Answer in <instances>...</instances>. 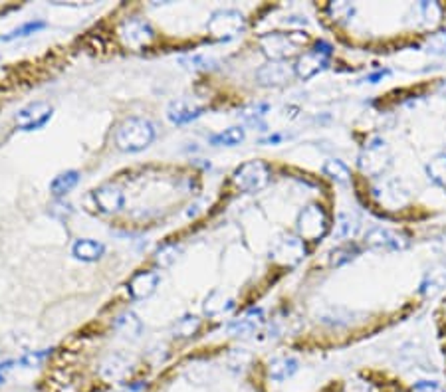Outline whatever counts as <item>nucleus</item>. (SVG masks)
I'll return each instance as SVG.
<instances>
[{
	"instance_id": "f257e3e1",
	"label": "nucleus",
	"mask_w": 446,
	"mask_h": 392,
	"mask_svg": "<svg viewBox=\"0 0 446 392\" xmlns=\"http://www.w3.org/2000/svg\"><path fill=\"white\" fill-rule=\"evenodd\" d=\"M155 139V127L147 119L131 117L119 125L115 143L125 153H139L147 149Z\"/></svg>"
},
{
	"instance_id": "f03ea898",
	"label": "nucleus",
	"mask_w": 446,
	"mask_h": 392,
	"mask_svg": "<svg viewBox=\"0 0 446 392\" xmlns=\"http://www.w3.org/2000/svg\"><path fill=\"white\" fill-rule=\"evenodd\" d=\"M306 34L302 32H270L260 38V48L270 62H286L299 46L306 44Z\"/></svg>"
},
{
	"instance_id": "7ed1b4c3",
	"label": "nucleus",
	"mask_w": 446,
	"mask_h": 392,
	"mask_svg": "<svg viewBox=\"0 0 446 392\" xmlns=\"http://www.w3.org/2000/svg\"><path fill=\"white\" fill-rule=\"evenodd\" d=\"M391 163H393L391 147L387 145L385 139L381 137L371 139L365 147H363L361 155H359V161H357L361 173L373 178L383 177L387 173V168L391 167Z\"/></svg>"
},
{
	"instance_id": "20e7f679",
	"label": "nucleus",
	"mask_w": 446,
	"mask_h": 392,
	"mask_svg": "<svg viewBox=\"0 0 446 392\" xmlns=\"http://www.w3.org/2000/svg\"><path fill=\"white\" fill-rule=\"evenodd\" d=\"M329 226L331 224H329V216H327L326 210L321 206L309 204L297 214V238L317 242V240H321L329 232Z\"/></svg>"
},
{
	"instance_id": "39448f33",
	"label": "nucleus",
	"mask_w": 446,
	"mask_h": 392,
	"mask_svg": "<svg viewBox=\"0 0 446 392\" xmlns=\"http://www.w3.org/2000/svg\"><path fill=\"white\" fill-rule=\"evenodd\" d=\"M365 246L377 252H403L411 246V238L403 230L375 226L365 234Z\"/></svg>"
},
{
	"instance_id": "423d86ee",
	"label": "nucleus",
	"mask_w": 446,
	"mask_h": 392,
	"mask_svg": "<svg viewBox=\"0 0 446 392\" xmlns=\"http://www.w3.org/2000/svg\"><path fill=\"white\" fill-rule=\"evenodd\" d=\"M329 56H331V46L326 42H317L314 48L302 54L294 64V74L299 79H311L316 78L319 71H324L329 64Z\"/></svg>"
},
{
	"instance_id": "0eeeda50",
	"label": "nucleus",
	"mask_w": 446,
	"mask_h": 392,
	"mask_svg": "<svg viewBox=\"0 0 446 392\" xmlns=\"http://www.w3.org/2000/svg\"><path fill=\"white\" fill-rule=\"evenodd\" d=\"M246 20L238 12V10L227 8L218 10L212 14V18L208 20L207 28L208 32L217 40H232L236 38L238 34L244 32Z\"/></svg>"
},
{
	"instance_id": "6e6552de",
	"label": "nucleus",
	"mask_w": 446,
	"mask_h": 392,
	"mask_svg": "<svg viewBox=\"0 0 446 392\" xmlns=\"http://www.w3.org/2000/svg\"><path fill=\"white\" fill-rule=\"evenodd\" d=\"M234 185L244 192H258L270 183V171L262 161H248L234 173Z\"/></svg>"
},
{
	"instance_id": "1a4fd4ad",
	"label": "nucleus",
	"mask_w": 446,
	"mask_h": 392,
	"mask_svg": "<svg viewBox=\"0 0 446 392\" xmlns=\"http://www.w3.org/2000/svg\"><path fill=\"white\" fill-rule=\"evenodd\" d=\"M272 258L278 260L280 264L287 265H296L297 262H302L306 258V246H304V240L302 238H296V236H284L280 238L274 248H272Z\"/></svg>"
},
{
	"instance_id": "9d476101",
	"label": "nucleus",
	"mask_w": 446,
	"mask_h": 392,
	"mask_svg": "<svg viewBox=\"0 0 446 392\" xmlns=\"http://www.w3.org/2000/svg\"><path fill=\"white\" fill-rule=\"evenodd\" d=\"M52 117V108L44 101H36V103H30L28 108L20 109L16 113V125L24 131H34V129L44 127L46 123Z\"/></svg>"
},
{
	"instance_id": "9b49d317",
	"label": "nucleus",
	"mask_w": 446,
	"mask_h": 392,
	"mask_svg": "<svg viewBox=\"0 0 446 392\" xmlns=\"http://www.w3.org/2000/svg\"><path fill=\"white\" fill-rule=\"evenodd\" d=\"M294 76V66L290 68L286 62H268L266 66L256 71L258 83L266 86V88H278L284 86L290 81V78Z\"/></svg>"
},
{
	"instance_id": "f8f14e48",
	"label": "nucleus",
	"mask_w": 446,
	"mask_h": 392,
	"mask_svg": "<svg viewBox=\"0 0 446 392\" xmlns=\"http://www.w3.org/2000/svg\"><path fill=\"white\" fill-rule=\"evenodd\" d=\"M123 38L131 48H145L153 40V30L145 20H131L123 28Z\"/></svg>"
},
{
	"instance_id": "ddd939ff",
	"label": "nucleus",
	"mask_w": 446,
	"mask_h": 392,
	"mask_svg": "<svg viewBox=\"0 0 446 392\" xmlns=\"http://www.w3.org/2000/svg\"><path fill=\"white\" fill-rule=\"evenodd\" d=\"M159 285V274L157 272H139L131 277L129 282V294L135 299H147L155 294Z\"/></svg>"
},
{
	"instance_id": "4468645a",
	"label": "nucleus",
	"mask_w": 446,
	"mask_h": 392,
	"mask_svg": "<svg viewBox=\"0 0 446 392\" xmlns=\"http://www.w3.org/2000/svg\"><path fill=\"white\" fill-rule=\"evenodd\" d=\"M446 287V267L436 265L430 267L423 277V282L418 285V294L425 297H435L436 294H440Z\"/></svg>"
},
{
	"instance_id": "2eb2a0df",
	"label": "nucleus",
	"mask_w": 446,
	"mask_h": 392,
	"mask_svg": "<svg viewBox=\"0 0 446 392\" xmlns=\"http://www.w3.org/2000/svg\"><path fill=\"white\" fill-rule=\"evenodd\" d=\"M373 196L377 198V202L381 206H389V208H399L408 200L406 190L399 188L395 183H385L383 187L373 188Z\"/></svg>"
},
{
	"instance_id": "dca6fc26",
	"label": "nucleus",
	"mask_w": 446,
	"mask_h": 392,
	"mask_svg": "<svg viewBox=\"0 0 446 392\" xmlns=\"http://www.w3.org/2000/svg\"><path fill=\"white\" fill-rule=\"evenodd\" d=\"M264 321V309L262 307H256V309H250L242 317L234 319L232 323L228 325V331L232 335H246L256 331L258 327Z\"/></svg>"
},
{
	"instance_id": "f3484780",
	"label": "nucleus",
	"mask_w": 446,
	"mask_h": 392,
	"mask_svg": "<svg viewBox=\"0 0 446 392\" xmlns=\"http://www.w3.org/2000/svg\"><path fill=\"white\" fill-rule=\"evenodd\" d=\"M93 198H96L99 208L105 210V212H115V210H119L123 206V192L118 190V188L109 187V185L96 188L93 190Z\"/></svg>"
},
{
	"instance_id": "a211bd4d",
	"label": "nucleus",
	"mask_w": 446,
	"mask_h": 392,
	"mask_svg": "<svg viewBox=\"0 0 446 392\" xmlns=\"http://www.w3.org/2000/svg\"><path fill=\"white\" fill-rule=\"evenodd\" d=\"M200 111H202V109L193 108V105H188L187 101H173L171 108H168L167 115L173 123L185 125V123H190L193 119H197L198 115H200Z\"/></svg>"
},
{
	"instance_id": "6ab92c4d",
	"label": "nucleus",
	"mask_w": 446,
	"mask_h": 392,
	"mask_svg": "<svg viewBox=\"0 0 446 392\" xmlns=\"http://www.w3.org/2000/svg\"><path fill=\"white\" fill-rule=\"evenodd\" d=\"M297 371V361L292 357H278L268 364V376L272 381H286Z\"/></svg>"
},
{
	"instance_id": "aec40b11",
	"label": "nucleus",
	"mask_w": 446,
	"mask_h": 392,
	"mask_svg": "<svg viewBox=\"0 0 446 392\" xmlns=\"http://www.w3.org/2000/svg\"><path fill=\"white\" fill-rule=\"evenodd\" d=\"M103 252H105V246L101 242H96V240H89V238L78 240L74 244V255L78 260H84V262H96L103 255Z\"/></svg>"
},
{
	"instance_id": "412c9836",
	"label": "nucleus",
	"mask_w": 446,
	"mask_h": 392,
	"mask_svg": "<svg viewBox=\"0 0 446 392\" xmlns=\"http://www.w3.org/2000/svg\"><path fill=\"white\" fill-rule=\"evenodd\" d=\"M361 254V248L355 242H345V244L337 246L329 252V265L331 267H341V265L353 262L357 255Z\"/></svg>"
},
{
	"instance_id": "4be33fe9",
	"label": "nucleus",
	"mask_w": 446,
	"mask_h": 392,
	"mask_svg": "<svg viewBox=\"0 0 446 392\" xmlns=\"http://www.w3.org/2000/svg\"><path fill=\"white\" fill-rule=\"evenodd\" d=\"M244 139H246V131H244V127L236 125V127H228L217 133V135H212L208 139V143L215 145V147H236Z\"/></svg>"
},
{
	"instance_id": "5701e85b",
	"label": "nucleus",
	"mask_w": 446,
	"mask_h": 392,
	"mask_svg": "<svg viewBox=\"0 0 446 392\" xmlns=\"http://www.w3.org/2000/svg\"><path fill=\"white\" fill-rule=\"evenodd\" d=\"M78 180H79L78 171H66V173H59L58 177L50 183V192L56 196V198L68 195V192H72V190L76 188Z\"/></svg>"
},
{
	"instance_id": "b1692460",
	"label": "nucleus",
	"mask_w": 446,
	"mask_h": 392,
	"mask_svg": "<svg viewBox=\"0 0 446 392\" xmlns=\"http://www.w3.org/2000/svg\"><path fill=\"white\" fill-rule=\"evenodd\" d=\"M359 232V220L353 214H339L336 222V238L351 242V238H355Z\"/></svg>"
},
{
	"instance_id": "393cba45",
	"label": "nucleus",
	"mask_w": 446,
	"mask_h": 392,
	"mask_svg": "<svg viewBox=\"0 0 446 392\" xmlns=\"http://www.w3.org/2000/svg\"><path fill=\"white\" fill-rule=\"evenodd\" d=\"M426 175L428 178L438 185V187H446V153H438L428 161L426 165Z\"/></svg>"
},
{
	"instance_id": "a878e982",
	"label": "nucleus",
	"mask_w": 446,
	"mask_h": 392,
	"mask_svg": "<svg viewBox=\"0 0 446 392\" xmlns=\"http://www.w3.org/2000/svg\"><path fill=\"white\" fill-rule=\"evenodd\" d=\"M324 175L329 177L331 180H336L339 185H347L349 180H351V173H349V168L343 161H339V158H329L324 163Z\"/></svg>"
},
{
	"instance_id": "bb28decb",
	"label": "nucleus",
	"mask_w": 446,
	"mask_h": 392,
	"mask_svg": "<svg viewBox=\"0 0 446 392\" xmlns=\"http://www.w3.org/2000/svg\"><path fill=\"white\" fill-rule=\"evenodd\" d=\"M416 10H418V14L423 18V26L425 28H436L440 24V18H442L440 4H436V2H421Z\"/></svg>"
},
{
	"instance_id": "cd10ccee",
	"label": "nucleus",
	"mask_w": 446,
	"mask_h": 392,
	"mask_svg": "<svg viewBox=\"0 0 446 392\" xmlns=\"http://www.w3.org/2000/svg\"><path fill=\"white\" fill-rule=\"evenodd\" d=\"M46 28V22L44 20H30L26 24H22L18 28H14L12 32H8L6 36H0V40H14V38H24V36H30V34H36L40 30Z\"/></svg>"
},
{
	"instance_id": "c85d7f7f",
	"label": "nucleus",
	"mask_w": 446,
	"mask_h": 392,
	"mask_svg": "<svg viewBox=\"0 0 446 392\" xmlns=\"http://www.w3.org/2000/svg\"><path fill=\"white\" fill-rule=\"evenodd\" d=\"M425 52L433 54V56L446 54V30H436L426 38Z\"/></svg>"
},
{
	"instance_id": "c756f323",
	"label": "nucleus",
	"mask_w": 446,
	"mask_h": 392,
	"mask_svg": "<svg viewBox=\"0 0 446 392\" xmlns=\"http://www.w3.org/2000/svg\"><path fill=\"white\" fill-rule=\"evenodd\" d=\"M198 327H200V319H198V317H193V315H187V317H183V319L178 321L177 327H175V331L178 333V337L187 339V337H193V335L197 333Z\"/></svg>"
},
{
	"instance_id": "7c9ffc66",
	"label": "nucleus",
	"mask_w": 446,
	"mask_h": 392,
	"mask_svg": "<svg viewBox=\"0 0 446 392\" xmlns=\"http://www.w3.org/2000/svg\"><path fill=\"white\" fill-rule=\"evenodd\" d=\"M353 12L355 8L349 4V2H333V4H329V14H331V18L333 20H349L353 16Z\"/></svg>"
},
{
	"instance_id": "2f4dec72",
	"label": "nucleus",
	"mask_w": 446,
	"mask_h": 392,
	"mask_svg": "<svg viewBox=\"0 0 446 392\" xmlns=\"http://www.w3.org/2000/svg\"><path fill=\"white\" fill-rule=\"evenodd\" d=\"M175 258H177V248H175V246H167V248H163L157 254V264H161L163 267H167V265H171L175 262Z\"/></svg>"
},
{
	"instance_id": "473e14b6",
	"label": "nucleus",
	"mask_w": 446,
	"mask_h": 392,
	"mask_svg": "<svg viewBox=\"0 0 446 392\" xmlns=\"http://www.w3.org/2000/svg\"><path fill=\"white\" fill-rule=\"evenodd\" d=\"M413 392H442V388L436 383H430V381H423V383H416L413 386Z\"/></svg>"
},
{
	"instance_id": "72a5a7b5",
	"label": "nucleus",
	"mask_w": 446,
	"mask_h": 392,
	"mask_svg": "<svg viewBox=\"0 0 446 392\" xmlns=\"http://www.w3.org/2000/svg\"><path fill=\"white\" fill-rule=\"evenodd\" d=\"M435 248L436 252H440L442 255H446V230H442V232L435 238Z\"/></svg>"
},
{
	"instance_id": "f704fd0d",
	"label": "nucleus",
	"mask_w": 446,
	"mask_h": 392,
	"mask_svg": "<svg viewBox=\"0 0 446 392\" xmlns=\"http://www.w3.org/2000/svg\"><path fill=\"white\" fill-rule=\"evenodd\" d=\"M389 74H391L389 69H383V71H377V74H373V76H369V78H367V81H369V83H377L379 79L387 78Z\"/></svg>"
}]
</instances>
